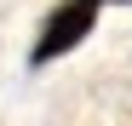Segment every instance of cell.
<instances>
[{
  "instance_id": "6da1fadb",
  "label": "cell",
  "mask_w": 132,
  "mask_h": 126,
  "mask_svg": "<svg viewBox=\"0 0 132 126\" xmlns=\"http://www.w3.org/2000/svg\"><path fill=\"white\" fill-rule=\"evenodd\" d=\"M98 12H103V0H57L46 12V23H40V34H35V46H29V69H46L52 57L75 52L98 29Z\"/></svg>"
}]
</instances>
